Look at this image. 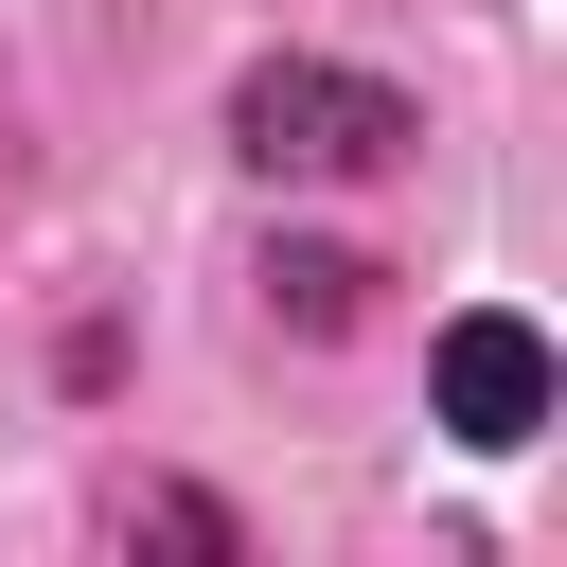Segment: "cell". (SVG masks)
Instances as JSON below:
<instances>
[{"instance_id":"cell-2","label":"cell","mask_w":567,"mask_h":567,"mask_svg":"<svg viewBox=\"0 0 567 567\" xmlns=\"http://www.w3.org/2000/svg\"><path fill=\"white\" fill-rule=\"evenodd\" d=\"M425 408H443V443L514 461V443L549 425V337H532L514 301H461V319L425 337Z\"/></svg>"},{"instance_id":"cell-1","label":"cell","mask_w":567,"mask_h":567,"mask_svg":"<svg viewBox=\"0 0 567 567\" xmlns=\"http://www.w3.org/2000/svg\"><path fill=\"white\" fill-rule=\"evenodd\" d=\"M425 124H408V89L390 71H337V53H266L248 89H230V159L248 177H390Z\"/></svg>"},{"instance_id":"cell-4","label":"cell","mask_w":567,"mask_h":567,"mask_svg":"<svg viewBox=\"0 0 567 567\" xmlns=\"http://www.w3.org/2000/svg\"><path fill=\"white\" fill-rule=\"evenodd\" d=\"M124 532H159V549H195V567H230V514H213V496H177V478H142V496H124Z\"/></svg>"},{"instance_id":"cell-3","label":"cell","mask_w":567,"mask_h":567,"mask_svg":"<svg viewBox=\"0 0 567 567\" xmlns=\"http://www.w3.org/2000/svg\"><path fill=\"white\" fill-rule=\"evenodd\" d=\"M354 284H372L354 248H266V319H301V337H337V319H354Z\"/></svg>"}]
</instances>
